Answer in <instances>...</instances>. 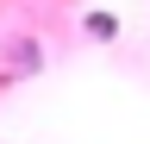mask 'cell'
I'll return each mask as SVG.
<instances>
[{"mask_svg":"<svg viewBox=\"0 0 150 144\" xmlns=\"http://www.w3.org/2000/svg\"><path fill=\"white\" fill-rule=\"evenodd\" d=\"M88 31H94V38H112V31H119V19H106V13H94V19H88Z\"/></svg>","mask_w":150,"mask_h":144,"instance_id":"1","label":"cell"}]
</instances>
